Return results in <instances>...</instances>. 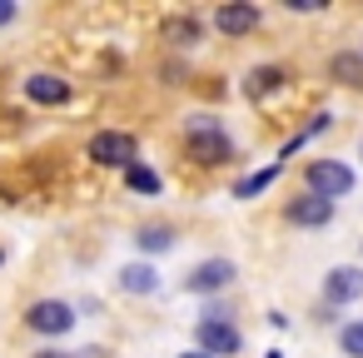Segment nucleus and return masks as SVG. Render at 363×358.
Segmentation results:
<instances>
[{
	"instance_id": "b1692460",
	"label": "nucleus",
	"mask_w": 363,
	"mask_h": 358,
	"mask_svg": "<svg viewBox=\"0 0 363 358\" xmlns=\"http://www.w3.org/2000/svg\"><path fill=\"white\" fill-rule=\"evenodd\" d=\"M269 358H284V353H269Z\"/></svg>"
},
{
	"instance_id": "5701e85b",
	"label": "nucleus",
	"mask_w": 363,
	"mask_h": 358,
	"mask_svg": "<svg viewBox=\"0 0 363 358\" xmlns=\"http://www.w3.org/2000/svg\"><path fill=\"white\" fill-rule=\"evenodd\" d=\"M0 264H6V249H0Z\"/></svg>"
},
{
	"instance_id": "9b49d317",
	"label": "nucleus",
	"mask_w": 363,
	"mask_h": 358,
	"mask_svg": "<svg viewBox=\"0 0 363 358\" xmlns=\"http://www.w3.org/2000/svg\"><path fill=\"white\" fill-rule=\"evenodd\" d=\"M120 289H125V293H140V298L155 293V289H160L155 264H125V269H120Z\"/></svg>"
},
{
	"instance_id": "393cba45",
	"label": "nucleus",
	"mask_w": 363,
	"mask_h": 358,
	"mask_svg": "<svg viewBox=\"0 0 363 358\" xmlns=\"http://www.w3.org/2000/svg\"><path fill=\"white\" fill-rule=\"evenodd\" d=\"M358 55H363V50H358Z\"/></svg>"
},
{
	"instance_id": "f03ea898",
	"label": "nucleus",
	"mask_w": 363,
	"mask_h": 358,
	"mask_svg": "<svg viewBox=\"0 0 363 358\" xmlns=\"http://www.w3.org/2000/svg\"><path fill=\"white\" fill-rule=\"evenodd\" d=\"M194 343H199V353H209V358H229V353H239V328L229 323V313L224 308H209L199 323H194Z\"/></svg>"
},
{
	"instance_id": "0eeeda50",
	"label": "nucleus",
	"mask_w": 363,
	"mask_h": 358,
	"mask_svg": "<svg viewBox=\"0 0 363 358\" xmlns=\"http://www.w3.org/2000/svg\"><path fill=\"white\" fill-rule=\"evenodd\" d=\"M214 30L219 35H249V30H259V6H254V0H229V6L214 11Z\"/></svg>"
},
{
	"instance_id": "aec40b11",
	"label": "nucleus",
	"mask_w": 363,
	"mask_h": 358,
	"mask_svg": "<svg viewBox=\"0 0 363 358\" xmlns=\"http://www.w3.org/2000/svg\"><path fill=\"white\" fill-rule=\"evenodd\" d=\"M21 16V6H16V0H0V26H11Z\"/></svg>"
},
{
	"instance_id": "20e7f679",
	"label": "nucleus",
	"mask_w": 363,
	"mask_h": 358,
	"mask_svg": "<svg viewBox=\"0 0 363 358\" xmlns=\"http://www.w3.org/2000/svg\"><path fill=\"white\" fill-rule=\"evenodd\" d=\"M234 155V145H229V135L214 125V120H189V160H199V164H224Z\"/></svg>"
},
{
	"instance_id": "9d476101",
	"label": "nucleus",
	"mask_w": 363,
	"mask_h": 358,
	"mask_svg": "<svg viewBox=\"0 0 363 358\" xmlns=\"http://www.w3.org/2000/svg\"><path fill=\"white\" fill-rule=\"evenodd\" d=\"M26 100H35V105H65L70 100V80H60V75H30L26 80Z\"/></svg>"
},
{
	"instance_id": "4468645a",
	"label": "nucleus",
	"mask_w": 363,
	"mask_h": 358,
	"mask_svg": "<svg viewBox=\"0 0 363 358\" xmlns=\"http://www.w3.org/2000/svg\"><path fill=\"white\" fill-rule=\"evenodd\" d=\"M328 75H333L338 85H363V55H358V50L333 55V60H328Z\"/></svg>"
},
{
	"instance_id": "1a4fd4ad",
	"label": "nucleus",
	"mask_w": 363,
	"mask_h": 358,
	"mask_svg": "<svg viewBox=\"0 0 363 358\" xmlns=\"http://www.w3.org/2000/svg\"><path fill=\"white\" fill-rule=\"evenodd\" d=\"M289 224H298V229H323L328 219H333V204L328 199H318V194H298V199H289Z\"/></svg>"
},
{
	"instance_id": "6e6552de",
	"label": "nucleus",
	"mask_w": 363,
	"mask_h": 358,
	"mask_svg": "<svg viewBox=\"0 0 363 358\" xmlns=\"http://www.w3.org/2000/svg\"><path fill=\"white\" fill-rule=\"evenodd\" d=\"M323 298L338 308V303H353V298H363V269L358 264H343V269H333L328 279H323Z\"/></svg>"
},
{
	"instance_id": "412c9836",
	"label": "nucleus",
	"mask_w": 363,
	"mask_h": 358,
	"mask_svg": "<svg viewBox=\"0 0 363 358\" xmlns=\"http://www.w3.org/2000/svg\"><path fill=\"white\" fill-rule=\"evenodd\" d=\"M35 358H75V353H60V348H40Z\"/></svg>"
},
{
	"instance_id": "a211bd4d",
	"label": "nucleus",
	"mask_w": 363,
	"mask_h": 358,
	"mask_svg": "<svg viewBox=\"0 0 363 358\" xmlns=\"http://www.w3.org/2000/svg\"><path fill=\"white\" fill-rule=\"evenodd\" d=\"M323 130H328V115H313V120H308V130H298V135H294L279 155H284V160H294V150H303V145H308L313 135H323Z\"/></svg>"
},
{
	"instance_id": "dca6fc26",
	"label": "nucleus",
	"mask_w": 363,
	"mask_h": 358,
	"mask_svg": "<svg viewBox=\"0 0 363 358\" xmlns=\"http://www.w3.org/2000/svg\"><path fill=\"white\" fill-rule=\"evenodd\" d=\"M274 179H279V164H269V169H259V174L239 179V184H234V199H254V194H264Z\"/></svg>"
},
{
	"instance_id": "6ab92c4d",
	"label": "nucleus",
	"mask_w": 363,
	"mask_h": 358,
	"mask_svg": "<svg viewBox=\"0 0 363 358\" xmlns=\"http://www.w3.org/2000/svg\"><path fill=\"white\" fill-rule=\"evenodd\" d=\"M338 348H343L348 358H363V318H358V323H343V328H338Z\"/></svg>"
},
{
	"instance_id": "f8f14e48",
	"label": "nucleus",
	"mask_w": 363,
	"mask_h": 358,
	"mask_svg": "<svg viewBox=\"0 0 363 358\" xmlns=\"http://www.w3.org/2000/svg\"><path fill=\"white\" fill-rule=\"evenodd\" d=\"M274 90H284V70H279V65H259V70L244 80V95H249V100H264V95H274Z\"/></svg>"
},
{
	"instance_id": "f3484780",
	"label": "nucleus",
	"mask_w": 363,
	"mask_h": 358,
	"mask_svg": "<svg viewBox=\"0 0 363 358\" xmlns=\"http://www.w3.org/2000/svg\"><path fill=\"white\" fill-rule=\"evenodd\" d=\"M125 184H130L135 194H160V174H155L150 164H130V169H125Z\"/></svg>"
},
{
	"instance_id": "7ed1b4c3",
	"label": "nucleus",
	"mask_w": 363,
	"mask_h": 358,
	"mask_svg": "<svg viewBox=\"0 0 363 358\" xmlns=\"http://www.w3.org/2000/svg\"><path fill=\"white\" fill-rule=\"evenodd\" d=\"M303 184H308V194H318V199H343L348 189H353V169L343 164V160H313L308 169H303Z\"/></svg>"
},
{
	"instance_id": "423d86ee",
	"label": "nucleus",
	"mask_w": 363,
	"mask_h": 358,
	"mask_svg": "<svg viewBox=\"0 0 363 358\" xmlns=\"http://www.w3.org/2000/svg\"><path fill=\"white\" fill-rule=\"evenodd\" d=\"M234 274H239V269H234L229 259H204V264H194V269H189L184 289H189V293H219V289H229V284H234Z\"/></svg>"
},
{
	"instance_id": "2eb2a0df",
	"label": "nucleus",
	"mask_w": 363,
	"mask_h": 358,
	"mask_svg": "<svg viewBox=\"0 0 363 358\" xmlns=\"http://www.w3.org/2000/svg\"><path fill=\"white\" fill-rule=\"evenodd\" d=\"M199 35H204V26H199L194 16H174V21L164 26V40H169V45H199Z\"/></svg>"
},
{
	"instance_id": "ddd939ff",
	"label": "nucleus",
	"mask_w": 363,
	"mask_h": 358,
	"mask_svg": "<svg viewBox=\"0 0 363 358\" xmlns=\"http://www.w3.org/2000/svg\"><path fill=\"white\" fill-rule=\"evenodd\" d=\"M135 249L140 254H164V249H174V229L169 224H145V229H135Z\"/></svg>"
},
{
	"instance_id": "f257e3e1",
	"label": "nucleus",
	"mask_w": 363,
	"mask_h": 358,
	"mask_svg": "<svg viewBox=\"0 0 363 358\" xmlns=\"http://www.w3.org/2000/svg\"><path fill=\"white\" fill-rule=\"evenodd\" d=\"M85 155H90L100 169H130V164H140V145H135V135H125V130H95L90 145H85Z\"/></svg>"
},
{
	"instance_id": "39448f33",
	"label": "nucleus",
	"mask_w": 363,
	"mask_h": 358,
	"mask_svg": "<svg viewBox=\"0 0 363 358\" xmlns=\"http://www.w3.org/2000/svg\"><path fill=\"white\" fill-rule=\"evenodd\" d=\"M26 323H30V333L60 338V333H70V328H75V308H70L65 298H35V303L26 308Z\"/></svg>"
},
{
	"instance_id": "4be33fe9",
	"label": "nucleus",
	"mask_w": 363,
	"mask_h": 358,
	"mask_svg": "<svg viewBox=\"0 0 363 358\" xmlns=\"http://www.w3.org/2000/svg\"><path fill=\"white\" fill-rule=\"evenodd\" d=\"M179 358H209V353H199V348H189V353H179Z\"/></svg>"
}]
</instances>
